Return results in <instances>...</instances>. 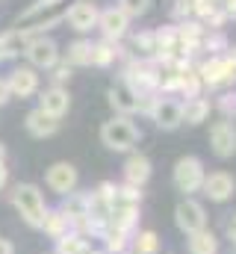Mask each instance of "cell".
Masks as SVG:
<instances>
[{
  "label": "cell",
  "instance_id": "cell-20",
  "mask_svg": "<svg viewBox=\"0 0 236 254\" xmlns=\"http://www.w3.org/2000/svg\"><path fill=\"white\" fill-rule=\"evenodd\" d=\"M177 95H180V101H189V98L204 95V83H201V77H198V65H195V60H189V63L183 65L180 80H177Z\"/></svg>",
  "mask_w": 236,
  "mask_h": 254
},
{
  "label": "cell",
  "instance_id": "cell-38",
  "mask_svg": "<svg viewBox=\"0 0 236 254\" xmlns=\"http://www.w3.org/2000/svg\"><path fill=\"white\" fill-rule=\"evenodd\" d=\"M0 254H15L12 243H9V240H3V237H0Z\"/></svg>",
  "mask_w": 236,
  "mask_h": 254
},
{
  "label": "cell",
  "instance_id": "cell-16",
  "mask_svg": "<svg viewBox=\"0 0 236 254\" xmlns=\"http://www.w3.org/2000/svg\"><path fill=\"white\" fill-rule=\"evenodd\" d=\"M6 83H9L12 98H33V95L39 92V86H42L39 71L30 68V65H18V68H12L9 77H6Z\"/></svg>",
  "mask_w": 236,
  "mask_h": 254
},
{
  "label": "cell",
  "instance_id": "cell-22",
  "mask_svg": "<svg viewBox=\"0 0 236 254\" xmlns=\"http://www.w3.org/2000/svg\"><path fill=\"white\" fill-rule=\"evenodd\" d=\"M186 252L189 254H219L222 252V240L216 237V231L204 228L186 237Z\"/></svg>",
  "mask_w": 236,
  "mask_h": 254
},
{
  "label": "cell",
  "instance_id": "cell-7",
  "mask_svg": "<svg viewBox=\"0 0 236 254\" xmlns=\"http://www.w3.org/2000/svg\"><path fill=\"white\" fill-rule=\"evenodd\" d=\"M175 225L183 237L210 228V216H207L204 201H198V198H180L175 207Z\"/></svg>",
  "mask_w": 236,
  "mask_h": 254
},
{
  "label": "cell",
  "instance_id": "cell-24",
  "mask_svg": "<svg viewBox=\"0 0 236 254\" xmlns=\"http://www.w3.org/2000/svg\"><path fill=\"white\" fill-rule=\"evenodd\" d=\"M92 48H95L92 39H74V42L68 45L62 63H68L71 68H86V65H92Z\"/></svg>",
  "mask_w": 236,
  "mask_h": 254
},
{
  "label": "cell",
  "instance_id": "cell-4",
  "mask_svg": "<svg viewBox=\"0 0 236 254\" xmlns=\"http://www.w3.org/2000/svg\"><path fill=\"white\" fill-rule=\"evenodd\" d=\"M101 142H104V148H110L116 154H130L142 142V127L130 116H113L110 122L101 125Z\"/></svg>",
  "mask_w": 236,
  "mask_h": 254
},
{
  "label": "cell",
  "instance_id": "cell-19",
  "mask_svg": "<svg viewBox=\"0 0 236 254\" xmlns=\"http://www.w3.org/2000/svg\"><path fill=\"white\" fill-rule=\"evenodd\" d=\"M24 127H27V133L30 136H36V139H48V136H54L59 130V119L54 116H48L45 110H30L27 113V119H24Z\"/></svg>",
  "mask_w": 236,
  "mask_h": 254
},
{
  "label": "cell",
  "instance_id": "cell-30",
  "mask_svg": "<svg viewBox=\"0 0 236 254\" xmlns=\"http://www.w3.org/2000/svg\"><path fill=\"white\" fill-rule=\"evenodd\" d=\"M213 110H219L222 119L236 122V89H225V92H219L216 101H213Z\"/></svg>",
  "mask_w": 236,
  "mask_h": 254
},
{
  "label": "cell",
  "instance_id": "cell-21",
  "mask_svg": "<svg viewBox=\"0 0 236 254\" xmlns=\"http://www.w3.org/2000/svg\"><path fill=\"white\" fill-rule=\"evenodd\" d=\"M210 113H213V101L207 95L183 101V125H189V127L204 125V122H210Z\"/></svg>",
  "mask_w": 236,
  "mask_h": 254
},
{
  "label": "cell",
  "instance_id": "cell-2",
  "mask_svg": "<svg viewBox=\"0 0 236 254\" xmlns=\"http://www.w3.org/2000/svg\"><path fill=\"white\" fill-rule=\"evenodd\" d=\"M198 65V77L204 83V92H225L236 89V60L234 54H219V57H204Z\"/></svg>",
  "mask_w": 236,
  "mask_h": 254
},
{
  "label": "cell",
  "instance_id": "cell-15",
  "mask_svg": "<svg viewBox=\"0 0 236 254\" xmlns=\"http://www.w3.org/2000/svg\"><path fill=\"white\" fill-rule=\"evenodd\" d=\"M77 181H80L77 166H74V163H65V160L54 163V166L48 169V175H45V184L57 192V195H62V198L71 195V192H77Z\"/></svg>",
  "mask_w": 236,
  "mask_h": 254
},
{
  "label": "cell",
  "instance_id": "cell-41",
  "mask_svg": "<svg viewBox=\"0 0 236 254\" xmlns=\"http://www.w3.org/2000/svg\"><path fill=\"white\" fill-rule=\"evenodd\" d=\"M231 54H234V60H236V45H231Z\"/></svg>",
  "mask_w": 236,
  "mask_h": 254
},
{
  "label": "cell",
  "instance_id": "cell-29",
  "mask_svg": "<svg viewBox=\"0 0 236 254\" xmlns=\"http://www.w3.org/2000/svg\"><path fill=\"white\" fill-rule=\"evenodd\" d=\"M89 252H92V243L77 231H71L68 237L57 240V254H89Z\"/></svg>",
  "mask_w": 236,
  "mask_h": 254
},
{
  "label": "cell",
  "instance_id": "cell-9",
  "mask_svg": "<svg viewBox=\"0 0 236 254\" xmlns=\"http://www.w3.org/2000/svg\"><path fill=\"white\" fill-rule=\"evenodd\" d=\"M210 151L219 160H234L236 157V122L231 119H216L210 125Z\"/></svg>",
  "mask_w": 236,
  "mask_h": 254
},
{
  "label": "cell",
  "instance_id": "cell-8",
  "mask_svg": "<svg viewBox=\"0 0 236 254\" xmlns=\"http://www.w3.org/2000/svg\"><path fill=\"white\" fill-rule=\"evenodd\" d=\"M24 57H27L30 68H36V71H51L62 60L59 45L48 36H30L27 45H24Z\"/></svg>",
  "mask_w": 236,
  "mask_h": 254
},
{
  "label": "cell",
  "instance_id": "cell-36",
  "mask_svg": "<svg viewBox=\"0 0 236 254\" xmlns=\"http://www.w3.org/2000/svg\"><path fill=\"white\" fill-rule=\"evenodd\" d=\"M9 98H12V92H9V83H6V77H0V107H3Z\"/></svg>",
  "mask_w": 236,
  "mask_h": 254
},
{
  "label": "cell",
  "instance_id": "cell-26",
  "mask_svg": "<svg viewBox=\"0 0 236 254\" xmlns=\"http://www.w3.org/2000/svg\"><path fill=\"white\" fill-rule=\"evenodd\" d=\"M130 252L133 254H160V237H157V231L145 228V231L133 234V240H130Z\"/></svg>",
  "mask_w": 236,
  "mask_h": 254
},
{
  "label": "cell",
  "instance_id": "cell-37",
  "mask_svg": "<svg viewBox=\"0 0 236 254\" xmlns=\"http://www.w3.org/2000/svg\"><path fill=\"white\" fill-rule=\"evenodd\" d=\"M222 9L228 18H236V0H222Z\"/></svg>",
  "mask_w": 236,
  "mask_h": 254
},
{
  "label": "cell",
  "instance_id": "cell-25",
  "mask_svg": "<svg viewBox=\"0 0 236 254\" xmlns=\"http://www.w3.org/2000/svg\"><path fill=\"white\" fill-rule=\"evenodd\" d=\"M101 240H104V246H107V252L110 254H124V252H130V240H133V234L107 225V228L101 231Z\"/></svg>",
  "mask_w": 236,
  "mask_h": 254
},
{
  "label": "cell",
  "instance_id": "cell-32",
  "mask_svg": "<svg viewBox=\"0 0 236 254\" xmlns=\"http://www.w3.org/2000/svg\"><path fill=\"white\" fill-rule=\"evenodd\" d=\"M192 18H195L192 0H175L172 3V24H183V21H192Z\"/></svg>",
  "mask_w": 236,
  "mask_h": 254
},
{
  "label": "cell",
  "instance_id": "cell-39",
  "mask_svg": "<svg viewBox=\"0 0 236 254\" xmlns=\"http://www.w3.org/2000/svg\"><path fill=\"white\" fill-rule=\"evenodd\" d=\"M6 181H9V169H6V163H0V190L6 187Z\"/></svg>",
  "mask_w": 236,
  "mask_h": 254
},
{
  "label": "cell",
  "instance_id": "cell-10",
  "mask_svg": "<svg viewBox=\"0 0 236 254\" xmlns=\"http://www.w3.org/2000/svg\"><path fill=\"white\" fill-rule=\"evenodd\" d=\"M201 195H204L210 204H228V201H234V195H236V178L228 169L207 172L204 187H201Z\"/></svg>",
  "mask_w": 236,
  "mask_h": 254
},
{
  "label": "cell",
  "instance_id": "cell-18",
  "mask_svg": "<svg viewBox=\"0 0 236 254\" xmlns=\"http://www.w3.org/2000/svg\"><path fill=\"white\" fill-rule=\"evenodd\" d=\"M127 39H130V51H127V57L157 63V36H154V30H139V33H130Z\"/></svg>",
  "mask_w": 236,
  "mask_h": 254
},
{
  "label": "cell",
  "instance_id": "cell-42",
  "mask_svg": "<svg viewBox=\"0 0 236 254\" xmlns=\"http://www.w3.org/2000/svg\"><path fill=\"white\" fill-rule=\"evenodd\" d=\"M89 254H104V252H95V249H92V252H89Z\"/></svg>",
  "mask_w": 236,
  "mask_h": 254
},
{
  "label": "cell",
  "instance_id": "cell-6",
  "mask_svg": "<svg viewBox=\"0 0 236 254\" xmlns=\"http://www.w3.org/2000/svg\"><path fill=\"white\" fill-rule=\"evenodd\" d=\"M204 178H207V169H204L201 157H195V154L177 157L175 169H172V184L183 198H195L204 187Z\"/></svg>",
  "mask_w": 236,
  "mask_h": 254
},
{
  "label": "cell",
  "instance_id": "cell-34",
  "mask_svg": "<svg viewBox=\"0 0 236 254\" xmlns=\"http://www.w3.org/2000/svg\"><path fill=\"white\" fill-rule=\"evenodd\" d=\"M225 240L236 249V213H231V216H228V222H225Z\"/></svg>",
  "mask_w": 236,
  "mask_h": 254
},
{
  "label": "cell",
  "instance_id": "cell-1",
  "mask_svg": "<svg viewBox=\"0 0 236 254\" xmlns=\"http://www.w3.org/2000/svg\"><path fill=\"white\" fill-rule=\"evenodd\" d=\"M139 210H142V190L127 187V184H116L113 198H110V222H107V225L136 234Z\"/></svg>",
  "mask_w": 236,
  "mask_h": 254
},
{
  "label": "cell",
  "instance_id": "cell-3",
  "mask_svg": "<svg viewBox=\"0 0 236 254\" xmlns=\"http://www.w3.org/2000/svg\"><path fill=\"white\" fill-rule=\"evenodd\" d=\"M139 116H148L157 130L175 133L183 127V101L175 95H154V98H142V110Z\"/></svg>",
  "mask_w": 236,
  "mask_h": 254
},
{
  "label": "cell",
  "instance_id": "cell-28",
  "mask_svg": "<svg viewBox=\"0 0 236 254\" xmlns=\"http://www.w3.org/2000/svg\"><path fill=\"white\" fill-rule=\"evenodd\" d=\"M45 231H48L54 240H62V237H68V234L74 231V225H71V219H68L62 210H48V219H45Z\"/></svg>",
  "mask_w": 236,
  "mask_h": 254
},
{
  "label": "cell",
  "instance_id": "cell-35",
  "mask_svg": "<svg viewBox=\"0 0 236 254\" xmlns=\"http://www.w3.org/2000/svg\"><path fill=\"white\" fill-rule=\"evenodd\" d=\"M3 60H12V48H9V42H6V33L0 36V63Z\"/></svg>",
  "mask_w": 236,
  "mask_h": 254
},
{
  "label": "cell",
  "instance_id": "cell-23",
  "mask_svg": "<svg viewBox=\"0 0 236 254\" xmlns=\"http://www.w3.org/2000/svg\"><path fill=\"white\" fill-rule=\"evenodd\" d=\"M121 57H127V51L121 48V42H107V39H101V42H95V48H92V65H95V68H110V65H116Z\"/></svg>",
  "mask_w": 236,
  "mask_h": 254
},
{
  "label": "cell",
  "instance_id": "cell-40",
  "mask_svg": "<svg viewBox=\"0 0 236 254\" xmlns=\"http://www.w3.org/2000/svg\"><path fill=\"white\" fill-rule=\"evenodd\" d=\"M0 163H6V148H3V142H0Z\"/></svg>",
  "mask_w": 236,
  "mask_h": 254
},
{
  "label": "cell",
  "instance_id": "cell-27",
  "mask_svg": "<svg viewBox=\"0 0 236 254\" xmlns=\"http://www.w3.org/2000/svg\"><path fill=\"white\" fill-rule=\"evenodd\" d=\"M228 51H231V42H228L225 30H207L204 33V45H201L204 57H219V54H228Z\"/></svg>",
  "mask_w": 236,
  "mask_h": 254
},
{
  "label": "cell",
  "instance_id": "cell-17",
  "mask_svg": "<svg viewBox=\"0 0 236 254\" xmlns=\"http://www.w3.org/2000/svg\"><path fill=\"white\" fill-rule=\"evenodd\" d=\"M39 110H45V113L54 116V119H62V116L71 110V95H68V89H65V86H48V89L42 92V98H39Z\"/></svg>",
  "mask_w": 236,
  "mask_h": 254
},
{
  "label": "cell",
  "instance_id": "cell-11",
  "mask_svg": "<svg viewBox=\"0 0 236 254\" xmlns=\"http://www.w3.org/2000/svg\"><path fill=\"white\" fill-rule=\"evenodd\" d=\"M98 15H101L98 3H92V0H71V6L62 12V21L71 30H77V33H92V30H98Z\"/></svg>",
  "mask_w": 236,
  "mask_h": 254
},
{
  "label": "cell",
  "instance_id": "cell-31",
  "mask_svg": "<svg viewBox=\"0 0 236 254\" xmlns=\"http://www.w3.org/2000/svg\"><path fill=\"white\" fill-rule=\"evenodd\" d=\"M118 9L130 18V21H136V18H142V15H148V9H151V0H118L116 3Z\"/></svg>",
  "mask_w": 236,
  "mask_h": 254
},
{
  "label": "cell",
  "instance_id": "cell-12",
  "mask_svg": "<svg viewBox=\"0 0 236 254\" xmlns=\"http://www.w3.org/2000/svg\"><path fill=\"white\" fill-rule=\"evenodd\" d=\"M98 30H101V39L107 42H124L130 36V18L118 6H107L98 15Z\"/></svg>",
  "mask_w": 236,
  "mask_h": 254
},
{
  "label": "cell",
  "instance_id": "cell-33",
  "mask_svg": "<svg viewBox=\"0 0 236 254\" xmlns=\"http://www.w3.org/2000/svg\"><path fill=\"white\" fill-rule=\"evenodd\" d=\"M51 71H54V74H51V80H54L51 86H62V83H68V80L74 77V68H71L68 63H62V60H59V63L51 68Z\"/></svg>",
  "mask_w": 236,
  "mask_h": 254
},
{
  "label": "cell",
  "instance_id": "cell-14",
  "mask_svg": "<svg viewBox=\"0 0 236 254\" xmlns=\"http://www.w3.org/2000/svg\"><path fill=\"white\" fill-rule=\"evenodd\" d=\"M107 101H110V107L116 110V116H130V119H133V116L142 110V98H139V95H136L124 80H121V77L110 86Z\"/></svg>",
  "mask_w": 236,
  "mask_h": 254
},
{
  "label": "cell",
  "instance_id": "cell-5",
  "mask_svg": "<svg viewBox=\"0 0 236 254\" xmlns=\"http://www.w3.org/2000/svg\"><path fill=\"white\" fill-rule=\"evenodd\" d=\"M12 204H15V210L21 213V219L30 228H45L48 204H45V195L36 184H18L12 190Z\"/></svg>",
  "mask_w": 236,
  "mask_h": 254
},
{
  "label": "cell",
  "instance_id": "cell-13",
  "mask_svg": "<svg viewBox=\"0 0 236 254\" xmlns=\"http://www.w3.org/2000/svg\"><path fill=\"white\" fill-rule=\"evenodd\" d=\"M121 175H124V184H127V187L142 190V187L151 181V175H154V163H151L148 154H142V151H130L127 160H124V166H121Z\"/></svg>",
  "mask_w": 236,
  "mask_h": 254
}]
</instances>
